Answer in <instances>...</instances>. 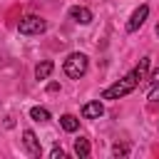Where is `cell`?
<instances>
[{"instance_id": "cell-1", "label": "cell", "mask_w": 159, "mask_h": 159, "mask_svg": "<svg viewBox=\"0 0 159 159\" xmlns=\"http://www.w3.org/2000/svg\"><path fill=\"white\" fill-rule=\"evenodd\" d=\"M137 82H139V77H137L134 70H132L127 77H122V80H117L114 84H109V87L102 92V99H122L124 94H129V92L137 87Z\"/></svg>"}, {"instance_id": "cell-2", "label": "cell", "mask_w": 159, "mask_h": 159, "mask_svg": "<svg viewBox=\"0 0 159 159\" xmlns=\"http://www.w3.org/2000/svg\"><path fill=\"white\" fill-rule=\"evenodd\" d=\"M84 72H87V55H82V52L67 55V60H65V75L72 77V80H80Z\"/></svg>"}, {"instance_id": "cell-3", "label": "cell", "mask_w": 159, "mask_h": 159, "mask_svg": "<svg viewBox=\"0 0 159 159\" xmlns=\"http://www.w3.org/2000/svg\"><path fill=\"white\" fill-rule=\"evenodd\" d=\"M45 27H47V22L42 17H37V15H27V17H22L17 22V30L22 35H40V32H45Z\"/></svg>"}, {"instance_id": "cell-4", "label": "cell", "mask_w": 159, "mask_h": 159, "mask_svg": "<svg viewBox=\"0 0 159 159\" xmlns=\"http://www.w3.org/2000/svg\"><path fill=\"white\" fill-rule=\"evenodd\" d=\"M147 15H149V7H147V5H139V7L132 12V17H129V22H127V30H129V32H137V30L144 25Z\"/></svg>"}, {"instance_id": "cell-5", "label": "cell", "mask_w": 159, "mask_h": 159, "mask_svg": "<svg viewBox=\"0 0 159 159\" xmlns=\"http://www.w3.org/2000/svg\"><path fill=\"white\" fill-rule=\"evenodd\" d=\"M22 144H25V149H27L30 157H40L42 154V147H40V142H37V137H35L32 129H25L22 132Z\"/></svg>"}, {"instance_id": "cell-6", "label": "cell", "mask_w": 159, "mask_h": 159, "mask_svg": "<svg viewBox=\"0 0 159 159\" xmlns=\"http://www.w3.org/2000/svg\"><path fill=\"white\" fill-rule=\"evenodd\" d=\"M70 17H72L75 22H80V25H89V22H92V12H89L87 7H82V5L70 7Z\"/></svg>"}, {"instance_id": "cell-7", "label": "cell", "mask_w": 159, "mask_h": 159, "mask_svg": "<svg viewBox=\"0 0 159 159\" xmlns=\"http://www.w3.org/2000/svg\"><path fill=\"white\" fill-rule=\"evenodd\" d=\"M102 112H104V107H102V102H99V99L87 102V104L82 107V117H87V119H99V117H102Z\"/></svg>"}, {"instance_id": "cell-8", "label": "cell", "mask_w": 159, "mask_h": 159, "mask_svg": "<svg viewBox=\"0 0 159 159\" xmlns=\"http://www.w3.org/2000/svg\"><path fill=\"white\" fill-rule=\"evenodd\" d=\"M52 67H55V65H52L50 60H42V62L35 67V77H37V80H47L50 72H52Z\"/></svg>"}, {"instance_id": "cell-9", "label": "cell", "mask_w": 159, "mask_h": 159, "mask_svg": "<svg viewBox=\"0 0 159 159\" xmlns=\"http://www.w3.org/2000/svg\"><path fill=\"white\" fill-rule=\"evenodd\" d=\"M60 124H62V129H65V132H77L80 119H77V117H72V114H62V117H60Z\"/></svg>"}, {"instance_id": "cell-10", "label": "cell", "mask_w": 159, "mask_h": 159, "mask_svg": "<svg viewBox=\"0 0 159 159\" xmlns=\"http://www.w3.org/2000/svg\"><path fill=\"white\" fill-rule=\"evenodd\" d=\"M75 154H77L80 159L89 157V142H87V139H77V142H75Z\"/></svg>"}, {"instance_id": "cell-11", "label": "cell", "mask_w": 159, "mask_h": 159, "mask_svg": "<svg viewBox=\"0 0 159 159\" xmlns=\"http://www.w3.org/2000/svg\"><path fill=\"white\" fill-rule=\"evenodd\" d=\"M30 117H32L35 122H47V119H50V112H47L45 107H32V109H30Z\"/></svg>"}, {"instance_id": "cell-12", "label": "cell", "mask_w": 159, "mask_h": 159, "mask_svg": "<svg viewBox=\"0 0 159 159\" xmlns=\"http://www.w3.org/2000/svg\"><path fill=\"white\" fill-rule=\"evenodd\" d=\"M147 67H149V57H142L139 65L134 67V75H137L139 80H144V77H147Z\"/></svg>"}, {"instance_id": "cell-13", "label": "cell", "mask_w": 159, "mask_h": 159, "mask_svg": "<svg viewBox=\"0 0 159 159\" xmlns=\"http://www.w3.org/2000/svg\"><path fill=\"white\" fill-rule=\"evenodd\" d=\"M149 99L152 102H159V82H154V87L149 89Z\"/></svg>"}, {"instance_id": "cell-14", "label": "cell", "mask_w": 159, "mask_h": 159, "mask_svg": "<svg viewBox=\"0 0 159 159\" xmlns=\"http://www.w3.org/2000/svg\"><path fill=\"white\" fill-rule=\"evenodd\" d=\"M50 159H65V152L62 149H52L50 152Z\"/></svg>"}, {"instance_id": "cell-15", "label": "cell", "mask_w": 159, "mask_h": 159, "mask_svg": "<svg viewBox=\"0 0 159 159\" xmlns=\"http://www.w3.org/2000/svg\"><path fill=\"white\" fill-rule=\"evenodd\" d=\"M114 154H127V147H119V144H114V149H112Z\"/></svg>"}, {"instance_id": "cell-16", "label": "cell", "mask_w": 159, "mask_h": 159, "mask_svg": "<svg viewBox=\"0 0 159 159\" xmlns=\"http://www.w3.org/2000/svg\"><path fill=\"white\" fill-rule=\"evenodd\" d=\"M57 89H60L57 82H50V84H47V92H57Z\"/></svg>"}, {"instance_id": "cell-17", "label": "cell", "mask_w": 159, "mask_h": 159, "mask_svg": "<svg viewBox=\"0 0 159 159\" xmlns=\"http://www.w3.org/2000/svg\"><path fill=\"white\" fill-rule=\"evenodd\" d=\"M149 80H152V82H159V70H154V72H152V77H149Z\"/></svg>"}, {"instance_id": "cell-18", "label": "cell", "mask_w": 159, "mask_h": 159, "mask_svg": "<svg viewBox=\"0 0 159 159\" xmlns=\"http://www.w3.org/2000/svg\"><path fill=\"white\" fill-rule=\"evenodd\" d=\"M157 35H159V25H157Z\"/></svg>"}]
</instances>
